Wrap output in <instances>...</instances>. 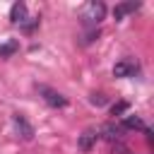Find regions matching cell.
I'll list each match as a JSON object with an SVG mask.
<instances>
[{"label":"cell","mask_w":154,"mask_h":154,"mask_svg":"<svg viewBox=\"0 0 154 154\" xmlns=\"http://www.w3.org/2000/svg\"><path fill=\"white\" fill-rule=\"evenodd\" d=\"M103 14H106V5H103V2L91 0V2H87V5L82 7V19H84L87 24H99V22L103 19Z\"/></svg>","instance_id":"6da1fadb"},{"label":"cell","mask_w":154,"mask_h":154,"mask_svg":"<svg viewBox=\"0 0 154 154\" xmlns=\"http://www.w3.org/2000/svg\"><path fill=\"white\" fill-rule=\"evenodd\" d=\"M38 94H43V101H46L48 106H53V108H65V106H67V99H65L63 94L48 89V87H38Z\"/></svg>","instance_id":"7a4b0ae2"},{"label":"cell","mask_w":154,"mask_h":154,"mask_svg":"<svg viewBox=\"0 0 154 154\" xmlns=\"http://www.w3.org/2000/svg\"><path fill=\"white\" fill-rule=\"evenodd\" d=\"M123 128L120 125H116V123H106V125H101V130H99V135L101 137H106L108 142H113V144H118V142H123Z\"/></svg>","instance_id":"3957f363"},{"label":"cell","mask_w":154,"mask_h":154,"mask_svg":"<svg viewBox=\"0 0 154 154\" xmlns=\"http://www.w3.org/2000/svg\"><path fill=\"white\" fill-rule=\"evenodd\" d=\"M12 120H14V130H17V135H19L22 140H26V142H29V140L34 137V128L26 123V118H24L22 113H17Z\"/></svg>","instance_id":"277c9868"},{"label":"cell","mask_w":154,"mask_h":154,"mask_svg":"<svg viewBox=\"0 0 154 154\" xmlns=\"http://www.w3.org/2000/svg\"><path fill=\"white\" fill-rule=\"evenodd\" d=\"M96 140H99V130H84L82 135H79V140H77V147L82 149V152H89L94 144H96Z\"/></svg>","instance_id":"5b68a950"},{"label":"cell","mask_w":154,"mask_h":154,"mask_svg":"<svg viewBox=\"0 0 154 154\" xmlns=\"http://www.w3.org/2000/svg\"><path fill=\"white\" fill-rule=\"evenodd\" d=\"M10 22H12V24L26 22V5H24V2H14V5L10 7Z\"/></svg>","instance_id":"8992f818"},{"label":"cell","mask_w":154,"mask_h":154,"mask_svg":"<svg viewBox=\"0 0 154 154\" xmlns=\"http://www.w3.org/2000/svg\"><path fill=\"white\" fill-rule=\"evenodd\" d=\"M135 70H137V65H135V63L123 60V63H116L113 75H116V77H132V75H135Z\"/></svg>","instance_id":"52a82bcc"},{"label":"cell","mask_w":154,"mask_h":154,"mask_svg":"<svg viewBox=\"0 0 154 154\" xmlns=\"http://www.w3.org/2000/svg\"><path fill=\"white\" fill-rule=\"evenodd\" d=\"M120 128H123V130H125V128H128V130H147V125L142 123L140 116H125V120H123Z\"/></svg>","instance_id":"ba28073f"},{"label":"cell","mask_w":154,"mask_h":154,"mask_svg":"<svg viewBox=\"0 0 154 154\" xmlns=\"http://www.w3.org/2000/svg\"><path fill=\"white\" fill-rule=\"evenodd\" d=\"M137 7H140L137 2H123V5H116V10H113V17H116V19H123L125 14L135 12Z\"/></svg>","instance_id":"9c48e42d"},{"label":"cell","mask_w":154,"mask_h":154,"mask_svg":"<svg viewBox=\"0 0 154 154\" xmlns=\"http://www.w3.org/2000/svg\"><path fill=\"white\" fill-rule=\"evenodd\" d=\"M19 48V43L14 41V38H10V41H5V43H0V58H10L14 51Z\"/></svg>","instance_id":"30bf717a"},{"label":"cell","mask_w":154,"mask_h":154,"mask_svg":"<svg viewBox=\"0 0 154 154\" xmlns=\"http://www.w3.org/2000/svg\"><path fill=\"white\" fill-rule=\"evenodd\" d=\"M125 111H128V103H125V101H118V103L111 108V113H113V116H123Z\"/></svg>","instance_id":"8fae6325"},{"label":"cell","mask_w":154,"mask_h":154,"mask_svg":"<svg viewBox=\"0 0 154 154\" xmlns=\"http://www.w3.org/2000/svg\"><path fill=\"white\" fill-rule=\"evenodd\" d=\"M89 101H91L94 106H103V103H106V96H103V94H91Z\"/></svg>","instance_id":"7c38bea8"}]
</instances>
